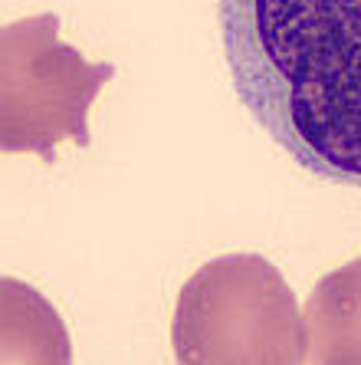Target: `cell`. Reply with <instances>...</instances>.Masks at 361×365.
Listing matches in <instances>:
<instances>
[{"label":"cell","instance_id":"3957f363","mask_svg":"<svg viewBox=\"0 0 361 365\" xmlns=\"http://www.w3.org/2000/svg\"><path fill=\"white\" fill-rule=\"evenodd\" d=\"M109 79L112 63H89L59 43V17L14 20L0 30V145L56 162V145L89 148V109Z\"/></svg>","mask_w":361,"mask_h":365},{"label":"cell","instance_id":"7a4b0ae2","mask_svg":"<svg viewBox=\"0 0 361 365\" xmlns=\"http://www.w3.org/2000/svg\"><path fill=\"white\" fill-rule=\"evenodd\" d=\"M171 342L184 365H299L305 362V316L269 260L227 254L181 287Z\"/></svg>","mask_w":361,"mask_h":365},{"label":"cell","instance_id":"277c9868","mask_svg":"<svg viewBox=\"0 0 361 365\" xmlns=\"http://www.w3.org/2000/svg\"><path fill=\"white\" fill-rule=\"evenodd\" d=\"M305 362L361 365V260L325 273L305 306Z\"/></svg>","mask_w":361,"mask_h":365},{"label":"cell","instance_id":"6da1fadb","mask_svg":"<svg viewBox=\"0 0 361 365\" xmlns=\"http://www.w3.org/2000/svg\"><path fill=\"white\" fill-rule=\"evenodd\" d=\"M236 99L305 171L361 187V0H217Z\"/></svg>","mask_w":361,"mask_h":365}]
</instances>
